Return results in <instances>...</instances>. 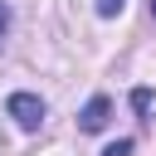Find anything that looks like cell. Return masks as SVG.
Segmentation results:
<instances>
[{
	"label": "cell",
	"mask_w": 156,
	"mask_h": 156,
	"mask_svg": "<svg viewBox=\"0 0 156 156\" xmlns=\"http://www.w3.org/2000/svg\"><path fill=\"white\" fill-rule=\"evenodd\" d=\"M107 117H112V98H102V93H98V98H88V107L78 112V127H83V132H102V127H107Z\"/></svg>",
	"instance_id": "7a4b0ae2"
},
{
	"label": "cell",
	"mask_w": 156,
	"mask_h": 156,
	"mask_svg": "<svg viewBox=\"0 0 156 156\" xmlns=\"http://www.w3.org/2000/svg\"><path fill=\"white\" fill-rule=\"evenodd\" d=\"M122 5H127V0H98V15L112 20V15H122Z\"/></svg>",
	"instance_id": "3957f363"
},
{
	"label": "cell",
	"mask_w": 156,
	"mask_h": 156,
	"mask_svg": "<svg viewBox=\"0 0 156 156\" xmlns=\"http://www.w3.org/2000/svg\"><path fill=\"white\" fill-rule=\"evenodd\" d=\"M5 112L15 117L20 132H39V127H44V98H39V93H10Z\"/></svg>",
	"instance_id": "6da1fadb"
},
{
	"label": "cell",
	"mask_w": 156,
	"mask_h": 156,
	"mask_svg": "<svg viewBox=\"0 0 156 156\" xmlns=\"http://www.w3.org/2000/svg\"><path fill=\"white\" fill-rule=\"evenodd\" d=\"M132 107L146 117V107H151V93H146V88H136V93H132Z\"/></svg>",
	"instance_id": "277c9868"
},
{
	"label": "cell",
	"mask_w": 156,
	"mask_h": 156,
	"mask_svg": "<svg viewBox=\"0 0 156 156\" xmlns=\"http://www.w3.org/2000/svg\"><path fill=\"white\" fill-rule=\"evenodd\" d=\"M102 156H132V141L122 136V141H112V146H102Z\"/></svg>",
	"instance_id": "5b68a950"
},
{
	"label": "cell",
	"mask_w": 156,
	"mask_h": 156,
	"mask_svg": "<svg viewBox=\"0 0 156 156\" xmlns=\"http://www.w3.org/2000/svg\"><path fill=\"white\" fill-rule=\"evenodd\" d=\"M5 34H10V5L0 0V49H5Z\"/></svg>",
	"instance_id": "8992f818"
},
{
	"label": "cell",
	"mask_w": 156,
	"mask_h": 156,
	"mask_svg": "<svg viewBox=\"0 0 156 156\" xmlns=\"http://www.w3.org/2000/svg\"><path fill=\"white\" fill-rule=\"evenodd\" d=\"M151 20H156V0H151Z\"/></svg>",
	"instance_id": "52a82bcc"
}]
</instances>
